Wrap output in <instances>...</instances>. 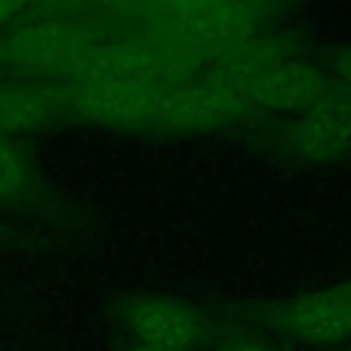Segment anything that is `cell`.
<instances>
[{
	"label": "cell",
	"instance_id": "1",
	"mask_svg": "<svg viewBox=\"0 0 351 351\" xmlns=\"http://www.w3.org/2000/svg\"><path fill=\"white\" fill-rule=\"evenodd\" d=\"M258 110L255 99L236 82L217 77H192L167 82L156 99L151 123L186 132L225 129Z\"/></svg>",
	"mask_w": 351,
	"mask_h": 351
},
{
	"label": "cell",
	"instance_id": "2",
	"mask_svg": "<svg viewBox=\"0 0 351 351\" xmlns=\"http://www.w3.org/2000/svg\"><path fill=\"white\" fill-rule=\"evenodd\" d=\"M165 85L167 82L77 77L71 85V101L82 115H88L99 123H112V126L151 123L156 99Z\"/></svg>",
	"mask_w": 351,
	"mask_h": 351
},
{
	"label": "cell",
	"instance_id": "3",
	"mask_svg": "<svg viewBox=\"0 0 351 351\" xmlns=\"http://www.w3.org/2000/svg\"><path fill=\"white\" fill-rule=\"evenodd\" d=\"M291 148L307 162H335L351 154V99L343 90L293 118Z\"/></svg>",
	"mask_w": 351,
	"mask_h": 351
},
{
	"label": "cell",
	"instance_id": "4",
	"mask_svg": "<svg viewBox=\"0 0 351 351\" xmlns=\"http://www.w3.org/2000/svg\"><path fill=\"white\" fill-rule=\"evenodd\" d=\"M126 324L134 335V343L154 346L162 351H186L206 332L203 315L195 313L189 304L154 296L129 302Z\"/></svg>",
	"mask_w": 351,
	"mask_h": 351
},
{
	"label": "cell",
	"instance_id": "5",
	"mask_svg": "<svg viewBox=\"0 0 351 351\" xmlns=\"http://www.w3.org/2000/svg\"><path fill=\"white\" fill-rule=\"evenodd\" d=\"M280 326L307 343H337L351 337V296L337 288L291 302L280 313Z\"/></svg>",
	"mask_w": 351,
	"mask_h": 351
},
{
	"label": "cell",
	"instance_id": "6",
	"mask_svg": "<svg viewBox=\"0 0 351 351\" xmlns=\"http://www.w3.org/2000/svg\"><path fill=\"white\" fill-rule=\"evenodd\" d=\"M49 115L52 110L41 96L27 93L22 88L0 90V134L14 137L16 132L38 129L41 123H47Z\"/></svg>",
	"mask_w": 351,
	"mask_h": 351
},
{
	"label": "cell",
	"instance_id": "7",
	"mask_svg": "<svg viewBox=\"0 0 351 351\" xmlns=\"http://www.w3.org/2000/svg\"><path fill=\"white\" fill-rule=\"evenodd\" d=\"M30 178H33V170L22 145L14 137L0 134V200L25 195L30 186Z\"/></svg>",
	"mask_w": 351,
	"mask_h": 351
},
{
	"label": "cell",
	"instance_id": "8",
	"mask_svg": "<svg viewBox=\"0 0 351 351\" xmlns=\"http://www.w3.org/2000/svg\"><path fill=\"white\" fill-rule=\"evenodd\" d=\"M332 71H335V80H337L340 90L351 99V47H346V49H340V52L335 55Z\"/></svg>",
	"mask_w": 351,
	"mask_h": 351
},
{
	"label": "cell",
	"instance_id": "9",
	"mask_svg": "<svg viewBox=\"0 0 351 351\" xmlns=\"http://www.w3.org/2000/svg\"><path fill=\"white\" fill-rule=\"evenodd\" d=\"M129 351H162V348H154V346H143V343H134Z\"/></svg>",
	"mask_w": 351,
	"mask_h": 351
},
{
	"label": "cell",
	"instance_id": "10",
	"mask_svg": "<svg viewBox=\"0 0 351 351\" xmlns=\"http://www.w3.org/2000/svg\"><path fill=\"white\" fill-rule=\"evenodd\" d=\"M228 351H263V348H258V346H233Z\"/></svg>",
	"mask_w": 351,
	"mask_h": 351
},
{
	"label": "cell",
	"instance_id": "11",
	"mask_svg": "<svg viewBox=\"0 0 351 351\" xmlns=\"http://www.w3.org/2000/svg\"><path fill=\"white\" fill-rule=\"evenodd\" d=\"M340 291H343L346 296H351V280H348V282H343V285H340Z\"/></svg>",
	"mask_w": 351,
	"mask_h": 351
},
{
	"label": "cell",
	"instance_id": "12",
	"mask_svg": "<svg viewBox=\"0 0 351 351\" xmlns=\"http://www.w3.org/2000/svg\"><path fill=\"white\" fill-rule=\"evenodd\" d=\"M244 5H255V3H269V0H241Z\"/></svg>",
	"mask_w": 351,
	"mask_h": 351
}]
</instances>
